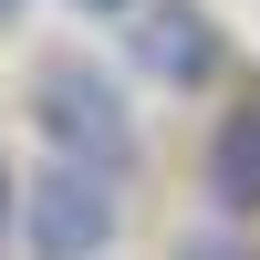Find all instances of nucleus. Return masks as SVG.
<instances>
[{
  "label": "nucleus",
  "mask_w": 260,
  "mask_h": 260,
  "mask_svg": "<svg viewBox=\"0 0 260 260\" xmlns=\"http://www.w3.org/2000/svg\"><path fill=\"white\" fill-rule=\"evenodd\" d=\"M11 219H21V177H11V156H0V250H11Z\"/></svg>",
  "instance_id": "423d86ee"
},
{
  "label": "nucleus",
  "mask_w": 260,
  "mask_h": 260,
  "mask_svg": "<svg viewBox=\"0 0 260 260\" xmlns=\"http://www.w3.org/2000/svg\"><path fill=\"white\" fill-rule=\"evenodd\" d=\"M73 11H104V21H125V11H136V0H73Z\"/></svg>",
  "instance_id": "0eeeda50"
},
{
  "label": "nucleus",
  "mask_w": 260,
  "mask_h": 260,
  "mask_svg": "<svg viewBox=\"0 0 260 260\" xmlns=\"http://www.w3.org/2000/svg\"><path fill=\"white\" fill-rule=\"evenodd\" d=\"M11 21H21V0H0V31H11Z\"/></svg>",
  "instance_id": "6e6552de"
},
{
  "label": "nucleus",
  "mask_w": 260,
  "mask_h": 260,
  "mask_svg": "<svg viewBox=\"0 0 260 260\" xmlns=\"http://www.w3.org/2000/svg\"><path fill=\"white\" fill-rule=\"evenodd\" d=\"M208 208L219 219H250L260 208V104H229L219 136H208Z\"/></svg>",
  "instance_id": "20e7f679"
},
{
  "label": "nucleus",
  "mask_w": 260,
  "mask_h": 260,
  "mask_svg": "<svg viewBox=\"0 0 260 260\" xmlns=\"http://www.w3.org/2000/svg\"><path fill=\"white\" fill-rule=\"evenodd\" d=\"M31 125H42V146H52V156L104 167V177H136V156H146L125 83L104 73V62H83V52H52V62L31 73Z\"/></svg>",
  "instance_id": "f257e3e1"
},
{
  "label": "nucleus",
  "mask_w": 260,
  "mask_h": 260,
  "mask_svg": "<svg viewBox=\"0 0 260 260\" xmlns=\"http://www.w3.org/2000/svg\"><path fill=\"white\" fill-rule=\"evenodd\" d=\"M177 260H250V250L229 240V229H187V240H177Z\"/></svg>",
  "instance_id": "39448f33"
},
{
  "label": "nucleus",
  "mask_w": 260,
  "mask_h": 260,
  "mask_svg": "<svg viewBox=\"0 0 260 260\" xmlns=\"http://www.w3.org/2000/svg\"><path fill=\"white\" fill-rule=\"evenodd\" d=\"M125 177H104V167H73V156H52L42 177H21V250L31 260H104L115 250V229H125V198H115Z\"/></svg>",
  "instance_id": "f03ea898"
},
{
  "label": "nucleus",
  "mask_w": 260,
  "mask_h": 260,
  "mask_svg": "<svg viewBox=\"0 0 260 260\" xmlns=\"http://www.w3.org/2000/svg\"><path fill=\"white\" fill-rule=\"evenodd\" d=\"M136 73H156V83H177V94H198L208 73H219V31H208V11L198 0H136Z\"/></svg>",
  "instance_id": "7ed1b4c3"
}]
</instances>
